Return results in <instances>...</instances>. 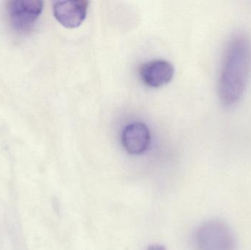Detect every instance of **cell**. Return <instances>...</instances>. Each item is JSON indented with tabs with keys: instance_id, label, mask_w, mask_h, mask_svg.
Masks as SVG:
<instances>
[{
	"instance_id": "6da1fadb",
	"label": "cell",
	"mask_w": 251,
	"mask_h": 250,
	"mask_svg": "<svg viewBox=\"0 0 251 250\" xmlns=\"http://www.w3.org/2000/svg\"><path fill=\"white\" fill-rule=\"evenodd\" d=\"M251 75V39L247 34H234L223 56L218 79V95L224 107L237 105L244 96Z\"/></svg>"
},
{
	"instance_id": "7a4b0ae2",
	"label": "cell",
	"mask_w": 251,
	"mask_h": 250,
	"mask_svg": "<svg viewBox=\"0 0 251 250\" xmlns=\"http://www.w3.org/2000/svg\"><path fill=\"white\" fill-rule=\"evenodd\" d=\"M196 250H236L237 242L231 227L222 220L203 222L194 235Z\"/></svg>"
},
{
	"instance_id": "3957f363",
	"label": "cell",
	"mask_w": 251,
	"mask_h": 250,
	"mask_svg": "<svg viewBox=\"0 0 251 250\" xmlns=\"http://www.w3.org/2000/svg\"><path fill=\"white\" fill-rule=\"evenodd\" d=\"M44 8L42 1L13 0L7 2V15L12 29L19 35L30 33Z\"/></svg>"
},
{
	"instance_id": "277c9868",
	"label": "cell",
	"mask_w": 251,
	"mask_h": 250,
	"mask_svg": "<svg viewBox=\"0 0 251 250\" xmlns=\"http://www.w3.org/2000/svg\"><path fill=\"white\" fill-rule=\"evenodd\" d=\"M89 1L86 0H71L55 1L53 13L59 23L69 29L78 27L85 21L88 13Z\"/></svg>"
},
{
	"instance_id": "5b68a950",
	"label": "cell",
	"mask_w": 251,
	"mask_h": 250,
	"mask_svg": "<svg viewBox=\"0 0 251 250\" xmlns=\"http://www.w3.org/2000/svg\"><path fill=\"white\" fill-rule=\"evenodd\" d=\"M174 76V66L166 60H151L144 63L140 68L142 82L150 88L165 86L171 82Z\"/></svg>"
},
{
	"instance_id": "8992f818",
	"label": "cell",
	"mask_w": 251,
	"mask_h": 250,
	"mask_svg": "<svg viewBox=\"0 0 251 250\" xmlns=\"http://www.w3.org/2000/svg\"><path fill=\"white\" fill-rule=\"evenodd\" d=\"M122 145L131 155L144 154L151 142V134L148 126L140 122L130 123L124 129L122 135Z\"/></svg>"
},
{
	"instance_id": "52a82bcc",
	"label": "cell",
	"mask_w": 251,
	"mask_h": 250,
	"mask_svg": "<svg viewBox=\"0 0 251 250\" xmlns=\"http://www.w3.org/2000/svg\"><path fill=\"white\" fill-rule=\"evenodd\" d=\"M146 250H167L165 249V247L162 245H151V246L148 247L147 249Z\"/></svg>"
}]
</instances>
